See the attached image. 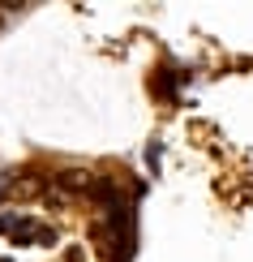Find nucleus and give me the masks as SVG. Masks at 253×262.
<instances>
[{
  "label": "nucleus",
  "mask_w": 253,
  "mask_h": 262,
  "mask_svg": "<svg viewBox=\"0 0 253 262\" xmlns=\"http://www.w3.org/2000/svg\"><path fill=\"white\" fill-rule=\"evenodd\" d=\"M56 185H60V193H64V189H73V193L82 189V193H86V185H90V177H86L82 168H60V172H56Z\"/></svg>",
  "instance_id": "obj_1"
},
{
  "label": "nucleus",
  "mask_w": 253,
  "mask_h": 262,
  "mask_svg": "<svg viewBox=\"0 0 253 262\" xmlns=\"http://www.w3.org/2000/svg\"><path fill=\"white\" fill-rule=\"evenodd\" d=\"M150 91H155L159 99L172 103V99H176V73H172V69H159L155 78H150Z\"/></svg>",
  "instance_id": "obj_2"
},
{
  "label": "nucleus",
  "mask_w": 253,
  "mask_h": 262,
  "mask_svg": "<svg viewBox=\"0 0 253 262\" xmlns=\"http://www.w3.org/2000/svg\"><path fill=\"white\" fill-rule=\"evenodd\" d=\"M26 220H30V215H17V211H0V232H5V236H13V232H17V228L26 224Z\"/></svg>",
  "instance_id": "obj_3"
},
{
  "label": "nucleus",
  "mask_w": 253,
  "mask_h": 262,
  "mask_svg": "<svg viewBox=\"0 0 253 262\" xmlns=\"http://www.w3.org/2000/svg\"><path fill=\"white\" fill-rule=\"evenodd\" d=\"M35 241H39V245H56V228H43V224H39Z\"/></svg>",
  "instance_id": "obj_4"
}]
</instances>
